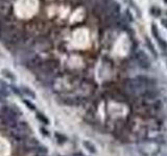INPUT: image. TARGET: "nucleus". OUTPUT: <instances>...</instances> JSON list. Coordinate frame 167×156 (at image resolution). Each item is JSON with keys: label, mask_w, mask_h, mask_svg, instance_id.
I'll list each match as a JSON object with an SVG mask.
<instances>
[{"label": "nucleus", "mask_w": 167, "mask_h": 156, "mask_svg": "<svg viewBox=\"0 0 167 156\" xmlns=\"http://www.w3.org/2000/svg\"><path fill=\"white\" fill-rule=\"evenodd\" d=\"M22 93H23L24 95L25 96H27V97H29V98H34L35 99L36 98V94L34 92H32L29 87H22Z\"/></svg>", "instance_id": "0eeeda50"}, {"label": "nucleus", "mask_w": 167, "mask_h": 156, "mask_svg": "<svg viewBox=\"0 0 167 156\" xmlns=\"http://www.w3.org/2000/svg\"><path fill=\"white\" fill-rule=\"evenodd\" d=\"M56 138H58V143H64V142L67 140L66 136H64L63 134H60V133H56Z\"/></svg>", "instance_id": "ddd939ff"}, {"label": "nucleus", "mask_w": 167, "mask_h": 156, "mask_svg": "<svg viewBox=\"0 0 167 156\" xmlns=\"http://www.w3.org/2000/svg\"><path fill=\"white\" fill-rule=\"evenodd\" d=\"M23 102H24L25 104H26V105H28V108H29V109H32V110H35V109H36L35 105L30 103V102H29L28 100H23Z\"/></svg>", "instance_id": "4468645a"}, {"label": "nucleus", "mask_w": 167, "mask_h": 156, "mask_svg": "<svg viewBox=\"0 0 167 156\" xmlns=\"http://www.w3.org/2000/svg\"><path fill=\"white\" fill-rule=\"evenodd\" d=\"M164 2H165V3H166V4H167V0H164Z\"/></svg>", "instance_id": "a211bd4d"}, {"label": "nucleus", "mask_w": 167, "mask_h": 156, "mask_svg": "<svg viewBox=\"0 0 167 156\" xmlns=\"http://www.w3.org/2000/svg\"><path fill=\"white\" fill-rule=\"evenodd\" d=\"M40 156H46V155H40Z\"/></svg>", "instance_id": "6ab92c4d"}, {"label": "nucleus", "mask_w": 167, "mask_h": 156, "mask_svg": "<svg viewBox=\"0 0 167 156\" xmlns=\"http://www.w3.org/2000/svg\"><path fill=\"white\" fill-rule=\"evenodd\" d=\"M135 59L137 61V63H138V65L141 67V68L148 69L149 67H151V61H149L148 56L146 55L143 51H141V50L136 51Z\"/></svg>", "instance_id": "20e7f679"}, {"label": "nucleus", "mask_w": 167, "mask_h": 156, "mask_svg": "<svg viewBox=\"0 0 167 156\" xmlns=\"http://www.w3.org/2000/svg\"><path fill=\"white\" fill-rule=\"evenodd\" d=\"M139 151L142 155L145 156H156L160 152V145L157 140H142L138 146Z\"/></svg>", "instance_id": "f03ea898"}, {"label": "nucleus", "mask_w": 167, "mask_h": 156, "mask_svg": "<svg viewBox=\"0 0 167 156\" xmlns=\"http://www.w3.org/2000/svg\"><path fill=\"white\" fill-rule=\"evenodd\" d=\"M162 24L167 28V20H162Z\"/></svg>", "instance_id": "dca6fc26"}, {"label": "nucleus", "mask_w": 167, "mask_h": 156, "mask_svg": "<svg viewBox=\"0 0 167 156\" xmlns=\"http://www.w3.org/2000/svg\"><path fill=\"white\" fill-rule=\"evenodd\" d=\"M37 119L39 120L40 122H42V123H44V124H46V125L49 124V120H48L43 114H41V112H38V114H37Z\"/></svg>", "instance_id": "9d476101"}, {"label": "nucleus", "mask_w": 167, "mask_h": 156, "mask_svg": "<svg viewBox=\"0 0 167 156\" xmlns=\"http://www.w3.org/2000/svg\"><path fill=\"white\" fill-rule=\"evenodd\" d=\"M58 67V61L50 59V61H42V64L38 68V70H39V72L43 75H50L56 71Z\"/></svg>", "instance_id": "7ed1b4c3"}, {"label": "nucleus", "mask_w": 167, "mask_h": 156, "mask_svg": "<svg viewBox=\"0 0 167 156\" xmlns=\"http://www.w3.org/2000/svg\"><path fill=\"white\" fill-rule=\"evenodd\" d=\"M82 145L85 146L86 149H87L90 153H95L96 152V149H95V146L93 145L92 143H90V142H88V140H86V142H84L82 143Z\"/></svg>", "instance_id": "6e6552de"}, {"label": "nucleus", "mask_w": 167, "mask_h": 156, "mask_svg": "<svg viewBox=\"0 0 167 156\" xmlns=\"http://www.w3.org/2000/svg\"><path fill=\"white\" fill-rule=\"evenodd\" d=\"M110 98L117 102H126L127 101V95L124 92H121L119 90H111L109 92Z\"/></svg>", "instance_id": "39448f33"}, {"label": "nucleus", "mask_w": 167, "mask_h": 156, "mask_svg": "<svg viewBox=\"0 0 167 156\" xmlns=\"http://www.w3.org/2000/svg\"><path fill=\"white\" fill-rule=\"evenodd\" d=\"M157 39H158V42H159V45L161 46L163 49H167V43L165 42L163 39H161V37H157Z\"/></svg>", "instance_id": "f8f14e48"}, {"label": "nucleus", "mask_w": 167, "mask_h": 156, "mask_svg": "<svg viewBox=\"0 0 167 156\" xmlns=\"http://www.w3.org/2000/svg\"><path fill=\"white\" fill-rule=\"evenodd\" d=\"M101 12L109 23L116 22L119 18L120 7L115 0H102L100 2Z\"/></svg>", "instance_id": "f257e3e1"}, {"label": "nucleus", "mask_w": 167, "mask_h": 156, "mask_svg": "<svg viewBox=\"0 0 167 156\" xmlns=\"http://www.w3.org/2000/svg\"><path fill=\"white\" fill-rule=\"evenodd\" d=\"M0 32H1V22H0Z\"/></svg>", "instance_id": "f3484780"}, {"label": "nucleus", "mask_w": 167, "mask_h": 156, "mask_svg": "<svg viewBox=\"0 0 167 156\" xmlns=\"http://www.w3.org/2000/svg\"><path fill=\"white\" fill-rule=\"evenodd\" d=\"M41 132L43 133V134H45V135H48V133L46 132V130L44 129V128H41Z\"/></svg>", "instance_id": "2eb2a0df"}, {"label": "nucleus", "mask_w": 167, "mask_h": 156, "mask_svg": "<svg viewBox=\"0 0 167 156\" xmlns=\"http://www.w3.org/2000/svg\"><path fill=\"white\" fill-rule=\"evenodd\" d=\"M34 150L37 152L38 154H40V155H45L46 153H47V149H46V147H44V146H38V147H36Z\"/></svg>", "instance_id": "1a4fd4ad"}, {"label": "nucleus", "mask_w": 167, "mask_h": 156, "mask_svg": "<svg viewBox=\"0 0 167 156\" xmlns=\"http://www.w3.org/2000/svg\"><path fill=\"white\" fill-rule=\"evenodd\" d=\"M26 145L28 148H32L35 149L36 147L39 146V142L37 140V138H26Z\"/></svg>", "instance_id": "423d86ee"}, {"label": "nucleus", "mask_w": 167, "mask_h": 156, "mask_svg": "<svg viewBox=\"0 0 167 156\" xmlns=\"http://www.w3.org/2000/svg\"><path fill=\"white\" fill-rule=\"evenodd\" d=\"M2 74L4 75L6 78H8L10 80H13V81H14V80L16 79V77L14 76V74H12V72L8 71V70H5V69L2 70Z\"/></svg>", "instance_id": "9b49d317"}]
</instances>
